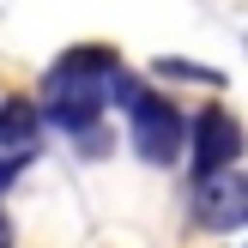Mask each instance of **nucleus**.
Listing matches in <instances>:
<instances>
[{"label": "nucleus", "instance_id": "4", "mask_svg": "<svg viewBox=\"0 0 248 248\" xmlns=\"http://www.w3.org/2000/svg\"><path fill=\"white\" fill-rule=\"evenodd\" d=\"M188 145H194V176H212V170H230L242 157V127L230 109H206L188 127Z\"/></svg>", "mask_w": 248, "mask_h": 248}, {"label": "nucleus", "instance_id": "5", "mask_svg": "<svg viewBox=\"0 0 248 248\" xmlns=\"http://www.w3.org/2000/svg\"><path fill=\"white\" fill-rule=\"evenodd\" d=\"M43 133V109L31 97H6L0 103V152H31Z\"/></svg>", "mask_w": 248, "mask_h": 248}, {"label": "nucleus", "instance_id": "1", "mask_svg": "<svg viewBox=\"0 0 248 248\" xmlns=\"http://www.w3.org/2000/svg\"><path fill=\"white\" fill-rule=\"evenodd\" d=\"M115 73H121L115 48H103V43L67 48V55L48 67V79H43V115L55 121V127H67V133H91L97 115H103V103H109Z\"/></svg>", "mask_w": 248, "mask_h": 248}, {"label": "nucleus", "instance_id": "8", "mask_svg": "<svg viewBox=\"0 0 248 248\" xmlns=\"http://www.w3.org/2000/svg\"><path fill=\"white\" fill-rule=\"evenodd\" d=\"M0 248H12V218L0 212Z\"/></svg>", "mask_w": 248, "mask_h": 248}, {"label": "nucleus", "instance_id": "3", "mask_svg": "<svg viewBox=\"0 0 248 248\" xmlns=\"http://www.w3.org/2000/svg\"><path fill=\"white\" fill-rule=\"evenodd\" d=\"M194 212H200L206 230H236L248 218V182L230 170H212V176H194Z\"/></svg>", "mask_w": 248, "mask_h": 248}, {"label": "nucleus", "instance_id": "6", "mask_svg": "<svg viewBox=\"0 0 248 248\" xmlns=\"http://www.w3.org/2000/svg\"><path fill=\"white\" fill-rule=\"evenodd\" d=\"M152 73H164V79H200V85H224V73H218V67H200V61H152Z\"/></svg>", "mask_w": 248, "mask_h": 248}, {"label": "nucleus", "instance_id": "7", "mask_svg": "<svg viewBox=\"0 0 248 248\" xmlns=\"http://www.w3.org/2000/svg\"><path fill=\"white\" fill-rule=\"evenodd\" d=\"M24 164H31V152H0V194L18 182V170H24Z\"/></svg>", "mask_w": 248, "mask_h": 248}, {"label": "nucleus", "instance_id": "2", "mask_svg": "<svg viewBox=\"0 0 248 248\" xmlns=\"http://www.w3.org/2000/svg\"><path fill=\"white\" fill-rule=\"evenodd\" d=\"M127 109H133V145H140L145 164H176V157L188 152V121L176 115V103H170V97L140 91Z\"/></svg>", "mask_w": 248, "mask_h": 248}]
</instances>
